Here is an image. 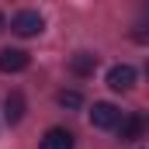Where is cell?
I'll return each instance as SVG.
<instances>
[{
  "label": "cell",
  "mask_w": 149,
  "mask_h": 149,
  "mask_svg": "<svg viewBox=\"0 0 149 149\" xmlns=\"http://www.w3.org/2000/svg\"><path fill=\"white\" fill-rule=\"evenodd\" d=\"M38 149H73V132L70 128H49L42 135Z\"/></svg>",
  "instance_id": "6"
},
{
  "label": "cell",
  "mask_w": 149,
  "mask_h": 149,
  "mask_svg": "<svg viewBox=\"0 0 149 149\" xmlns=\"http://www.w3.org/2000/svg\"><path fill=\"white\" fill-rule=\"evenodd\" d=\"M108 87H111V90H118V94L132 90V87H135V70H132L128 63L111 66V70H108Z\"/></svg>",
  "instance_id": "3"
},
{
  "label": "cell",
  "mask_w": 149,
  "mask_h": 149,
  "mask_svg": "<svg viewBox=\"0 0 149 149\" xmlns=\"http://www.w3.org/2000/svg\"><path fill=\"white\" fill-rule=\"evenodd\" d=\"M70 70H73L76 76H90L94 70H97V56H90V52H76L73 59H70Z\"/></svg>",
  "instance_id": "8"
},
{
  "label": "cell",
  "mask_w": 149,
  "mask_h": 149,
  "mask_svg": "<svg viewBox=\"0 0 149 149\" xmlns=\"http://www.w3.org/2000/svg\"><path fill=\"white\" fill-rule=\"evenodd\" d=\"M3 118H7L10 125H17V121L24 118V94H21V90L7 94V101H3Z\"/></svg>",
  "instance_id": "7"
},
{
  "label": "cell",
  "mask_w": 149,
  "mask_h": 149,
  "mask_svg": "<svg viewBox=\"0 0 149 149\" xmlns=\"http://www.w3.org/2000/svg\"><path fill=\"white\" fill-rule=\"evenodd\" d=\"M56 101H59L63 108H80V104H83V97H80L76 90H59V97H56Z\"/></svg>",
  "instance_id": "9"
},
{
  "label": "cell",
  "mask_w": 149,
  "mask_h": 149,
  "mask_svg": "<svg viewBox=\"0 0 149 149\" xmlns=\"http://www.w3.org/2000/svg\"><path fill=\"white\" fill-rule=\"evenodd\" d=\"M132 38H135V42H149V28L146 24H135V28H132Z\"/></svg>",
  "instance_id": "10"
},
{
  "label": "cell",
  "mask_w": 149,
  "mask_h": 149,
  "mask_svg": "<svg viewBox=\"0 0 149 149\" xmlns=\"http://www.w3.org/2000/svg\"><path fill=\"white\" fill-rule=\"evenodd\" d=\"M146 135V118L142 114H128L121 125H118V139L121 142H135V139H142Z\"/></svg>",
  "instance_id": "5"
},
{
  "label": "cell",
  "mask_w": 149,
  "mask_h": 149,
  "mask_svg": "<svg viewBox=\"0 0 149 149\" xmlns=\"http://www.w3.org/2000/svg\"><path fill=\"white\" fill-rule=\"evenodd\" d=\"M90 125L94 128H114V125H121V111L108 101H97L90 108Z\"/></svg>",
  "instance_id": "2"
},
{
  "label": "cell",
  "mask_w": 149,
  "mask_h": 149,
  "mask_svg": "<svg viewBox=\"0 0 149 149\" xmlns=\"http://www.w3.org/2000/svg\"><path fill=\"white\" fill-rule=\"evenodd\" d=\"M10 28H14L21 38H31V35H42L45 21H42V14H38V10H21V14H14Z\"/></svg>",
  "instance_id": "1"
},
{
  "label": "cell",
  "mask_w": 149,
  "mask_h": 149,
  "mask_svg": "<svg viewBox=\"0 0 149 149\" xmlns=\"http://www.w3.org/2000/svg\"><path fill=\"white\" fill-rule=\"evenodd\" d=\"M28 52L24 49H3L0 52V73H21V70H28Z\"/></svg>",
  "instance_id": "4"
},
{
  "label": "cell",
  "mask_w": 149,
  "mask_h": 149,
  "mask_svg": "<svg viewBox=\"0 0 149 149\" xmlns=\"http://www.w3.org/2000/svg\"><path fill=\"white\" fill-rule=\"evenodd\" d=\"M0 28H3V14H0Z\"/></svg>",
  "instance_id": "11"
},
{
  "label": "cell",
  "mask_w": 149,
  "mask_h": 149,
  "mask_svg": "<svg viewBox=\"0 0 149 149\" xmlns=\"http://www.w3.org/2000/svg\"><path fill=\"white\" fill-rule=\"evenodd\" d=\"M146 76H149V66H146Z\"/></svg>",
  "instance_id": "12"
}]
</instances>
